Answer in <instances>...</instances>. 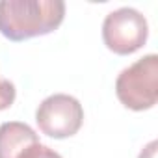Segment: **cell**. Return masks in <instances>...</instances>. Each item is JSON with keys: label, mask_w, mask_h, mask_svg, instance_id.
Segmentation results:
<instances>
[{"label": "cell", "mask_w": 158, "mask_h": 158, "mask_svg": "<svg viewBox=\"0 0 158 158\" xmlns=\"http://www.w3.org/2000/svg\"><path fill=\"white\" fill-rule=\"evenodd\" d=\"M63 17V0H0V34L10 41L47 35Z\"/></svg>", "instance_id": "1"}, {"label": "cell", "mask_w": 158, "mask_h": 158, "mask_svg": "<svg viewBox=\"0 0 158 158\" xmlns=\"http://www.w3.org/2000/svg\"><path fill=\"white\" fill-rule=\"evenodd\" d=\"M21 158H63V156L60 152H56L54 149H50V147H47V145H43L39 141V143L32 145L30 149H26L21 154Z\"/></svg>", "instance_id": "7"}, {"label": "cell", "mask_w": 158, "mask_h": 158, "mask_svg": "<svg viewBox=\"0 0 158 158\" xmlns=\"http://www.w3.org/2000/svg\"><path fill=\"white\" fill-rule=\"evenodd\" d=\"M115 93L123 106L143 112L158 101V56L147 54L123 69L115 80Z\"/></svg>", "instance_id": "2"}, {"label": "cell", "mask_w": 158, "mask_h": 158, "mask_svg": "<svg viewBox=\"0 0 158 158\" xmlns=\"http://www.w3.org/2000/svg\"><path fill=\"white\" fill-rule=\"evenodd\" d=\"M35 143H39V136L30 125L21 121L0 125V158H21V154Z\"/></svg>", "instance_id": "5"}, {"label": "cell", "mask_w": 158, "mask_h": 158, "mask_svg": "<svg viewBox=\"0 0 158 158\" xmlns=\"http://www.w3.org/2000/svg\"><path fill=\"white\" fill-rule=\"evenodd\" d=\"M15 95H17L15 84L8 78L0 76V110H8L15 102Z\"/></svg>", "instance_id": "6"}, {"label": "cell", "mask_w": 158, "mask_h": 158, "mask_svg": "<svg viewBox=\"0 0 158 158\" xmlns=\"http://www.w3.org/2000/svg\"><path fill=\"white\" fill-rule=\"evenodd\" d=\"M35 121L39 130L48 138L65 139L80 130L84 123V108L73 95L54 93L37 106Z\"/></svg>", "instance_id": "4"}, {"label": "cell", "mask_w": 158, "mask_h": 158, "mask_svg": "<svg viewBox=\"0 0 158 158\" xmlns=\"http://www.w3.org/2000/svg\"><path fill=\"white\" fill-rule=\"evenodd\" d=\"M149 35V24L141 11L136 8H117L104 17L102 39L104 45L115 54H132L141 48Z\"/></svg>", "instance_id": "3"}]
</instances>
